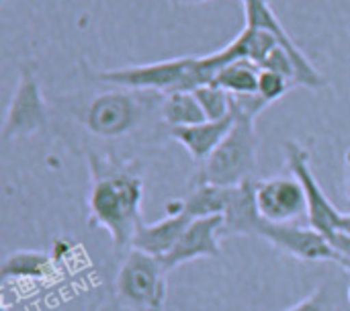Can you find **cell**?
<instances>
[{
	"label": "cell",
	"instance_id": "22",
	"mask_svg": "<svg viewBox=\"0 0 350 311\" xmlns=\"http://www.w3.org/2000/svg\"><path fill=\"white\" fill-rule=\"evenodd\" d=\"M285 311H336L330 293L324 287H318L314 293H310L306 299H301L299 303H295L293 308Z\"/></svg>",
	"mask_w": 350,
	"mask_h": 311
},
{
	"label": "cell",
	"instance_id": "4",
	"mask_svg": "<svg viewBox=\"0 0 350 311\" xmlns=\"http://www.w3.org/2000/svg\"><path fill=\"white\" fill-rule=\"evenodd\" d=\"M94 82L109 86L131 88V90H154L160 94H170L178 90H195L207 84L199 68V57L183 55L152 64L123 66L111 70H96L86 74Z\"/></svg>",
	"mask_w": 350,
	"mask_h": 311
},
{
	"label": "cell",
	"instance_id": "5",
	"mask_svg": "<svg viewBox=\"0 0 350 311\" xmlns=\"http://www.w3.org/2000/svg\"><path fill=\"white\" fill-rule=\"evenodd\" d=\"M166 273L160 258L129 248L113 283L117 303L131 311H164Z\"/></svg>",
	"mask_w": 350,
	"mask_h": 311
},
{
	"label": "cell",
	"instance_id": "29",
	"mask_svg": "<svg viewBox=\"0 0 350 311\" xmlns=\"http://www.w3.org/2000/svg\"><path fill=\"white\" fill-rule=\"evenodd\" d=\"M2 2H6V0H2Z\"/></svg>",
	"mask_w": 350,
	"mask_h": 311
},
{
	"label": "cell",
	"instance_id": "21",
	"mask_svg": "<svg viewBox=\"0 0 350 311\" xmlns=\"http://www.w3.org/2000/svg\"><path fill=\"white\" fill-rule=\"evenodd\" d=\"M232 98V113L236 117H246V119H254L269 107V103L258 94V92H250V94H230Z\"/></svg>",
	"mask_w": 350,
	"mask_h": 311
},
{
	"label": "cell",
	"instance_id": "9",
	"mask_svg": "<svg viewBox=\"0 0 350 311\" xmlns=\"http://www.w3.org/2000/svg\"><path fill=\"white\" fill-rule=\"evenodd\" d=\"M244 4V14H246V27H252V29H262V31H269L279 47H283L293 64H295V86H306V88H322L326 86V78L322 76V72L310 62V57L299 49V45L291 39V35L283 29L281 21L277 18V14L273 12L269 0H242Z\"/></svg>",
	"mask_w": 350,
	"mask_h": 311
},
{
	"label": "cell",
	"instance_id": "11",
	"mask_svg": "<svg viewBox=\"0 0 350 311\" xmlns=\"http://www.w3.org/2000/svg\"><path fill=\"white\" fill-rule=\"evenodd\" d=\"M221 238H224V215L193 219L185 228L174 248L162 258V265L166 271H174L176 267L199 258H219Z\"/></svg>",
	"mask_w": 350,
	"mask_h": 311
},
{
	"label": "cell",
	"instance_id": "23",
	"mask_svg": "<svg viewBox=\"0 0 350 311\" xmlns=\"http://www.w3.org/2000/svg\"><path fill=\"white\" fill-rule=\"evenodd\" d=\"M330 244H332V248L345 258V262H347V271L350 273V236L349 234H342V232H334L330 238H326Z\"/></svg>",
	"mask_w": 350,
	"mask_h": 311
},
{
	"label": "cell",
	"instance_id": "12",
	"mask_svg": "<svg viewBox=\"0 0 350 311\" xmlns=\"http://www.w3.org/2000/svg\"><path fill=\"white\" fill-rule=\"evenodd\" d=\"M193 219L183 211V213H168L164 211V217L154 221V224H142L133 236L131 248L142 250L150 256L156 258H164L174 244L178 242V238L183 236L185 228L191 224Z\"/></svg>",
	"mask_w": 350,
	"mask_h": 311
},
{
	"label": "cell",
	"instance_id": "10",
	"mask_svg": "<svg viewBox=\"0 0 350 311\" xmlns=\"http://www.w3.org/2000/svg\"><path fill=\"white\" fill-rule=\"evenodd\" d=\"M254 197L260 217L271 224H297L295 219L308 217L306 191L291 174L256 180Z\"/></svg>",
	"mask_w": 350,
	"mask_h": 311
},
{
	"label": "cell",
	"instance_id": "20",
	"mask_svg": "<svg viewBox=\"0 0 350 311\" xmlns=\"http://www.w3.org/2000/svg\"><path fill=\"white\" fill-rule=\"evenodd\" d=\"M291 86H293V84H291L289 78H285V76H281V74H277V72L262 70V72H260V78H258V90H256V92H258L269 105H273L275 100L283 98Z\"/></svg>",
	"mask_w": 350,
	"mask_h": 311
},
{
	"label": "cell",
	"instance_id": "13",
	"mask_svg": "<svg viewBox=\"0 0 350 311\" xmlns=\"http://www.w3.org/2000/svg\"><path fill=\"white\" fill-rule=\"evenodd\" d=\"M234 121H236V115L232 113L230 117L219 119V121H203L197 125L168 129V137L180 144L195 162L203 164L213 154V150L221 144V139L228 135Z\"/></svg>",
	"mask_w": 350,
	"mask_h": 311
},
{
	"label": "cell",
	"instance_id": "19",
	"mask_svg": "<svg viewBox=\"0 0 350 311\" xmlns=\"http://www.w3.org/2000/svg\"><path fill=\"white\" fill-rule=\"evenodd\" d=\"M191 92L197 96L207 121H219L232 115V98L230 92H226L224 88L215 84H203Z\"/></svg>",
	"mask_w": 350,
	"mask_h": 311
},
{
	"label": "cell",
	"instance_id": "28",
	"mask_svg": "<svg viewBox=\"0 0 350 311\" xmlns=\"http://www.w3.org/2000/svg\"><path fill=\"white\" fill-rule=\"evenodd\" d=\"M349 303H350V287H349Z\"/></svg>",
	"mask_w": 350,
	"mask_h": 311
},
{
	"label": "cell",
	"instance_id": "3",
	"mask_svg": "<svg viewBox=\"0 0 350 311\" xmlns=\"http://www.w3.org/2000/svg\"><path fill=\"white\" fill-rule=\"evenodd\" d=\"M258 131L256 121L236 117L232 129L213 150V154L199 166L195 182L215 187H240L256 180L258 172Z\"/></svg>",
	"mask_w": 350,
	"mask_h": 311
},
{
	"label": "cell",
	"instance_id": "8",
	"mask_svg": "<svg viewBox=\"0 0 350 311\" xmlns=\"http://www.w3.org/2000/svg\"><path fill=\"white\" fill-rule=\"evenodd\" d=\"M285 158H287V168L289 174L295 176L304 191H306V199H308V221L310 228H314L316 232H320L322 236L330 238L340 224L342 211H338L334 207V203L328 199V195L324 193V189L320 187V182L316 180L314 172H312V164H310V152L308 148H304L299 141L289 139L285 144Z\"/></svg>",
	"mask_w": 350,
	"mask_h": 311
},
{
	"label": "cell",
	"instance_id": "2",
	"mask_svg": "<svg viewBox=\"0 0 350 311\" xmlns=\"http://www.w3.org/2000/svg\"><path fill=\"white\" fill-rule=\"evenodd\" d=\"M162 103L164 94L160 92L115 86V90H98L84 100L80 123L94 137L121 139L148 129V125H164Z\"/></svg>",
	"mask_w": 350,
	"mask_h": 311
},
{
	"label": "cell",
	"instance_id": "24",
	"mask_svg": "<svg viewBox=\"0 0 350 311\" xmlns=\"http://www.w3.org/2000/svg\"><path fill=\"white\" fill-rule=\"evenodd\" d=\"M336 232H342V234H349L350 236V211L349 213H342L340 217V224H338V230Z\"/></svg>",
	"mask_w": 350,
	"mask_h": 311
},
{
	"label": "cell",
	"instance_id": "14",
	"mask_svg": "<svg viewBox=\"0 0 350 311\" xmlns=\"http://www.w3.org/2000/svg\"><path fill=\"white\" fill-rule=\"evenodd\" d=\"M254 185L256 180L228 189V205L224 211V236L256 234V224L260 219V213L256 207Z\"/></svg>",
	"mask_w": 350,
	"mask_h": 311
},
{
	"label": "cell",
	"instance_id": "6",
	"mask_svg": "<svg viewBox=\"0 0 350 311\" xmlns=\"http://www.w3.org/2000/svg\"><path fill=\"white\" fill-rule=\"evenodd\" d=\"M49 111L47 103L41 94V86L35 74V68L29 64L21 66V76L12 98L8 103V111L2 125V139H21L31 137L47 127Z\"/></svg>",
	"mask_w": 350,
	"mask_h": 311
},
{
	"label": "cell",
	"instance_id": "16",
	"mask_svg": "<svg viewBox=\"0 0 350 311\" xmlns=\"http://www.w3.org/2000/svg\"><path fill=\"white\" fill-rule=\"evenodd\" d=\"M53 275V258L45 252L18 250L4 258L2 281L8 279H49Z\"/></svg>",
	"mask_w": 350,
	"mask_h": 311
},
{
	"label": "cell",
	"instance_id": "1",
	"mask_svg": "<svg viewBox=\"0 0 350 311\" xmlns=\"http://www.w3.org/2000/svg\"><path fill=\"white\" fill-rule=\"evenodd\" d=\"M86 162L90 170L86 199L88 228L107 230L117 250L131 248L133 236L144 224V178L139 160L88 150Z\"/></svg>",
	"mask_w": 350,
	"mask_h": 311
},
{
	"label": "cell",
	"instance_id": "26",
	"mask_svg": "<svg viewBox=\"0 0 350 311\" xmlns=\"http://www.w3.org/2000/svg\"><path fill=\"white\" fill-rule=\"evenodd\" d=\"M0 311H10V308H8L6 303H2V306H0Z\"/></svg>",
	"mask_w": 350,
	"mask_h": 311
},
{
	"label": "cell",
	"instance_id": "27",
	"mask_svg": "<svg viewBox=\"0 0 350 311\" xmlns=\"http://www.w3.org/2000/svg\"><path fill=\"white\" fill-rule=\"evenodd\" d=\"M191 2H197L199 4V2H207V0H191Z\"/></svg>",
	"mask_w": 350,
	"mask_h": 311
},
{
	"label": "cell",
	"instance_id": "7",
	"mask_svg": "<svg viewBox=\"0 0 350 311\" xmlns=\"http://www.w3.org/2000/svg\"><path fill=\"white\" fill-rule=\"evenodd\" d=\"M254 238H262L273 244L279 252L289 254L304 262H334L347 271L345 258L332 248V244L316 232L314 228H306L299 224H271L267 219H258Z\"/></svg>",
	"mask_w": 350,
	"mask_h": 311
},
{
	"label": "cell",
	"instance_id": "17",
	"mask_svg": "<svg viewBox=\"0 0 350 311\" xmlns=\"http://www.w3.org/2000/svg\"><path fill=\"white\" fill-rule=\"evenodd\" d=\"M228 189L230 187H215L207 182H195L187 197H183L185 213L191 219L224 215L228 205Z\"/></svg>",
	"mask_w": 350,
	"mask_h": 311
},
{
	"label": "cell",
	"instance_id": "25",
	"mask_svg": "<svg viewBox=\"0 0 350 311\" xmlns=\"http://www.w3.org/2000/svg\"><path fill=\"white\" fill-rule=\"evenodd\" d=\"M347 166H349V170H350V148H349V152H347ZM349 199H350V176H349Z\"/></svg>",
	"mask_w": 350,
	"mask_h": 311
},
{
	"label": "cell",
	"instance_id": "15",
	"mask_svg": "<svg viewBox=\"0 0 350 311\" xmlns=\"http://www.w3.org/2000/svg\"><path fill=\"white\" fill-rule=\"evenodd\" d=\"M160 115H162V123L168 129L197 125V123L207 121L197 96L191 90H178V92L164 94Z\"/></svg>",
	"mask_w": 350,
	"mask_h": 311
},
{
	"label": "cell",
	"instance_id": "18",
	"mask_svg": "<svg viewBox=\"0 0 350 311\" xmlns=\"http://www.w3.org/2000/svg\"><path fill=\"white\" fill-rule=\"evenodd\" d=\"M262 68L250 59H236L219 68L209 84L224 88L230 94H250L258 90V78Z\"/></svg>",
	"mask_w": 350,
	"mask_h": 311
}]
</instances>
